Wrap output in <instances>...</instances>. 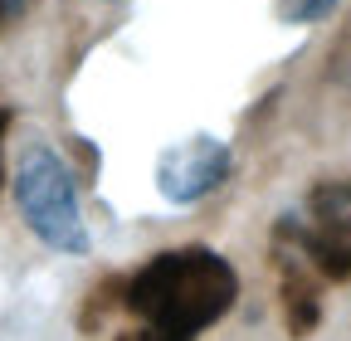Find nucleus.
Segmentation results:
<instances>
[{"mask_svg":"<svg viewBox=\"0 0 351 341\" xmlns=\"http://www.w3.org/2000/svg\"><path fill=\"white\" fill-rule=\"evenodd\" d=\"M117 341H171V336H161V331H152V327H132V331H122Z\"/></svg>","mask_w":351,"mask_h":341,"instance_id":"nucleus-7","label":"nucleus"},{"mask_svg":"<svg viewBox=\"0 0 351 341\" xmlns=\"http://www.w3.org/2000/svg\"><path fill=\"white\" fill-rule=\"evenodd\" d=\"M230 181V147L215 137H191L161 151L156 161V190L171 205H195L210 190H219Z\"/></svg>","mask_w":351,"mask_h":341,"instance_id":"nucleus-4","label":"nucleus"},{"mask_svg":"<svg viewBox=\"0 0 351 341\" xmlns=\"http://www.w3.org/2000/svg\"><path fill=\"white\" fill-rule=\"evenodd\" d=\"M29 5H34V0H0V25H15Z\"/></svg>","mask_w":351,"mask_h":341,"instance_id":"nucleus-6","label":"nucleus"},{"mask_svg":"<svg viewBox=\"0 0 351 341\" xmlns=\"http://www.w3.org/2000/svg\"><path fill=\"white\" fill-rule=\"evenodd\" d=\"M274 10L283 25H317L337 10V0H274Z\"/></svg>","mask_w":351,"mask_h":341,"instance_id":"nucleus-5","label":"nucleus"},{"mask_svg":"<svg viewBox=\"0 0 351 341\" xmlns=\"http://www.w3.org/2000/svg\"><path fill=\"white\" fill-rule=\"evenodd\" d=\"M239 297V273L230 259L215 249H166L147 268H137L122 288L127 312H137L142 327L171 336V341H195L205 327H215Z\"/></svg>","mask_w":351,"mask_h":341,"instance_id":"nucleus-1","label":"nucleus"},{"mask_svg":"<svg viewBox=\"0 0 351 341\" xmlns=\"http://www.w3.org/2000/svg\"><path fill=\"white\" fill-rule=\"evenodd\" d=\"M274 244L302 253L322 278H351V181L313 186L298 215L278 220Z\"/></svg>","mask_w":351,"mask_h":341,"instance_id":"nucleus-3","label":"nucleus"},{"mask_svg":"<svg viewBox=\"0 0 351 341\" xmlns=\"http://www.w3.org/2000/svg\"><path fill=\"white\" fill-rule=\"evenodd\" d=\"M15 200L25 225L59 253H88V225L78 210L73 170L54 147H25L15 166Z\"/></svg>","mask_w":351,"mask_h":341,"instance_id":"nucleus-2","label":"nucleus"},{"mask_svg":"<svg viewBox=\"0 0 351 341\" xmlns=\"http://www.w3.org/2000/svg\"><path fill=\"white\" fill-rule=\"evenodd\" d=\"M5 122H10V112H5V108H0V137H5Z\"/></svg>","mask_w":351,"mask_h":341,"instance_id":"nucleus-8","label":"nucleus"}]
</instances>
